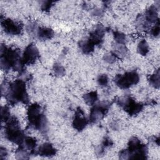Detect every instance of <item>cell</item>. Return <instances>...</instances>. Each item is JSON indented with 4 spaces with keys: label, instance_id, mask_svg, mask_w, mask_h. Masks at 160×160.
<instances>
[{
    "label": "cell",
    "instance_id": "6",
    "mask_svg": "<svg viewBox=\"0 0 160 160\" xmlns=\"http://www.w3.org/2000/svg\"><path fill=\"white\" fill-rule=\"evenodd\" d=\"M15 151L17 159H27L32 155H36L37 141L31 136H25Z\"/></svg>",
    "mask_w": 160,
    "mask_h": 160
},
{
    "label": "cell",
    "instance_id": "9",
    "mask_svg": "<svg viewBox=\"0 0 160 160\" xmlns=\"http://www.w3.org/2000/svg\"><path fill=\"white\" fill-rule=\"evenodd\" d=\"M111 105V103L108 101H101L93 105L88 118L89 123L93 124L101 121L108 114Z\"/></svg>",
    "mask_w": 160,
    "mask_h": 160
},
{
    "label": "cell",
    "instance_id": "12",
    "mask_svg": "<svg viewBox=\"0 0 160 160\" xmlns=\"http://www.w3.org/2000/svg\"><path fill=\"white\" fill-rule=\"evenodd\" d=\"M88 124V118H86L84 111L80 107L77 108L72 118V126L73 128L76 131L81 132L86 128Z\"/></svg>",
    "mask_w": 160,
    "mask_h": 160
},
{
    "label": "cell",
    "instance_id": "2",
    "mask_svg": "<svg viewBox=\"0 0 160 160\" xmlns=\"http://www.w3.org/2000/svg\"><path fill=\"white\" fill-rule=\"evenodd\" d=\"M0 64L1 68L5 72L12 69L19 73H22L24 66L21 51L18 48L9 47L5 44L1 45L0 49Z\"/></svg>",
    "mask_w": 160,
    "mask_h": 160
},
{
    "label": "cell",
    "instance_id": "10",
    "mask_svg": "<svg viewBox=\"0 0 160 160\" xmlns=\"http://www.w3.org/2000/svg\"><path fill=\"white\" fill-rule=\"evenodd\" d=\"M1 24L4 31L9 35H19L23 31L22 24L10 18L1 19Z\"/></svg>",
    "mask_w": 160,
    "mask_h": 160
},
{
    "label": "cell",
    "instance_id": "3",
    "mask_svg": "<svg viewBox=\"0 0 160 160\" xmlns=\"http://www.w3.org/2000/svg\"><path fill=\"white\" fill-rule=\"evenodd\" d=\"M28 127L45 134L48 131V121L44 108L37 102L30 104L27 110Z\"/></svg>",
    "mask_w": 160,
    "mask_h": 160
},
{
    "label": "cell",
    "instance_id": "15",
    "mask_svg": "<svg viewBox=\"0 0 160 160\" xmlns=\"http://www.w3.org/2000/svg\"><path fill=\"white\" fill-rule=\"evenodd\" d=\"M32 36L39 40L46 41L52 39L54 36V32L53 29L50 28L38 26Z\"/></svg>",
    "mask_w": 160,
    "mask_h": 160
},
{
    "label": "cell",
    "instance_id": "22",
    "mask_svg": "<svg viewBox=\"0 0 160 160\" xmlns=\"http://www.w3.org/2000/svg\"><path fill=\"white\" fill-rule=\"evenodd\" d=\"M113 145V142L109 137H105L104 138L101 145L97 148L96 153L98 156H103V154L105 152V149L107 148L111 147Z\"/></svg>",
    "mask_w": 160,
    "mask_h": 160
},
{
    "label": "cell",
    "instance_id": "32",
    "mask_svg": "<svg viewBox=\"0 0 160 160\" xmlns=\"http://www.w3.org/2000/svg\"><path fill=\"white\" fill-rule=\"evenodd\" d=\"M8 155V150L4 147L1 146L0 148V159H5L7 158Z\"/></svg>",
    "mask_w": 160,
    "mask_h": 160
},
{
    "label": "cell",
    "instance_id": "16",
    "mask_svg": "<svg viewBox=\"0 0 160 160\" xmlns=\"http://www.w3.org/2000/svg\"><path fill=\"white\" fill-rule=\"evenodd\" d=\"M57 154V149L50 142H44L38 148L36 155L41 157L51 158Z\"/></svg>",
    "mask_w": 160,
    "mask_h": 160
},
{
    "label": "cell",
    "instance_id": "25",
    "mask_svg": "<svg viewBox=\"0 0 160 160\" xmlns=\"http://www.w3.org/2000/svg\"><path fill=\"white\" fill-rule=\"evenodd\" d=\"M52 72L53 74L57 77H62L66 74L65 68L58 62L54 64L52 66Z\"/></svg>",
    "mask_w": 160,
    "mask_h": 160
},
{
    "label": "cell",
    "instance_id": "4",
    "mask_svg": "<svg viewBox=\"0 0 160 160\" xmlns=\"http://www.w3.org/2000/svg\"><path fill=\"white\" fill-rule=\"evenodd\" d=\"M4 123V135L5 138L19 145L26 136L24 132L21 128L19 120L16 117L11 116Z\"/></svg>",
    "mask_w": 160,
    "mask_h": 160
},
{
    "label": "cell",
    "instance_id": "27",
    "mask_svg": "<svg viewBox=\"0 0 160 160\" xmlns=\"http://www.w3.org/2000/svg\"><path fill=\"white\" fill-rule=\"evenodd\" d=\"M102 59H103L104 61L106 62V63L113 64L116 61L118 57L112 51H111V52H109L104 54Z\"/></svg>",
    "mask_w": 160,
    "mask_h": 160
},
{
    "label": "cell",
    "instance_id": "14",
    "mask_svg": "<svg viewBox=\"0 0 160 160\" xmlns=\"http://www.w3.org/2000/svg\"><path fill=\"white\" fill-rule=\"evenodd\" d=\"M159 3L158 4H152L148 7L143 15L146 20L150 24H155L159 21L158 11L159 9Z\"/></svg>",
    "mask_w": 160,
    "mask_h": 160
},
{
    "label": "cell",
    "instance_id": "7",
    "mask_svg": "<svg viewBox=\"0 0 160 160\" xmlns=\"http://www.w3.org/2000/svg\"><path fill=\"white\" fill-rule=\"evenodd\" d=\"M116 104L128 115L132 116L138 114L144 108V104L137 102L130 95H125L116 99Z\"/></svg>",
    "mask_w": 160,
    "mask_h": 160
},
{
    "label": "cell",
    "instance_id": "13",
    "mask_svg": "<svg viewBox=\"0 0 160 160\" xmlns=\"http://www.w3.org/2000/svg\"><path fill=\"white\" fill-rule=\"evenodd\" d=\"M106 31V28L102 24H98L90 31L88 38L95 46H100L103 43Z\"/></svg>",
    "mask_w": 160,
    "mask_h": 160
},
{
    "label": "cell",
    "instance_id": "26",
    "mask_svg": "<svg viewBox=\"0 0 160 160\" xmlns=\"http://www.w3.org/2000/svg\"><path fill=\"white\" fill-rule=\"evenodd\" d=\"M11 112L8 106H2L1 108V118L2 122H6L11 118Z\"/></svg>",
    "mask_w": 160,
    "mask_h": 160
},
{
    "label": "cell",
    "instance_id": "17",
    "mask_svg": "<svg viewBox=\"0 0 160 160\" xmlns=\"http://www.w3.org/2000/svg\"><path fill=\"white\" fill-rule=\"evenodd\" d=\"M78 47L82 53L89 55L94 52L96 46L88 38L79 41L78 42Z\"/></svg>",
    "mask_w": 160,
    "mask_h": 160
},
{
    "label": "cell",
    "instance_id": "23",
    "mask_svg": "<svg viewBox=\"0 0 160 160\" xmlns=\"http://www.w3.org/2000/svg\"><path fill=\"white\" fill-rule=\"evenodd\" d=\"M149 51V46L146 39H141L137 46V52L141 56H146Z\"/></svg>",
    "mask_w": 160,
    "mask_h": 160
},
{
    "label": "cell",
    "instance_id": "33",
    "mask_svg": "<svg viewBox=\"0 0 160 160\" xmlns=\"http://www.w3.org/2000/svg\"><path fill=\"white\" fill-rule=\"evenodd\" d=\"M110 127H111V128L112 129H113V130H118V129H119V125H118V124L116 122H115V121H113V122H112L111 123V124H110Z\"/></svg>",
    "mask_w": 160,
    "mask_h": 160
},
{
    "label": "cell",
    "instance_id": "1",
    "mask_svg": "<svg viewBox=\"0 0 160 160\" xmlns=\"http://www.w3.org/2000/svg\"><path fill=\"white\" fill-rule=\"evenodd\" d=\"M4 84V88L1 87V94L4 96L9 105L14 106L19 102L25 104L29 103V96L25 81L17 79L8 85L6 82Z\"/></svg>",
    "mask_w": 160,
    "mask_h": 160
},
{
    "label": "cell",
    "instance_id": "11",
    "mask_svg": "<svg viewBox=\"0 0 160 160\" xmlns=\"http://www.w3.org/2000/svg\"><path fill=\"white\" fill-rule=\"evenodd\" d=\"M39 56L38 48L36 44L31 42L25 48L22 55V61L25 66L32 65L36 62Z\"/></svg>",
    "mask_w": 160,
    "mask_h": 160
},
{
    "label": "cell",
    "instance_id": "20",
    "mask_svg": "<svg viewBox=\"0 0 160 160\" xmlns=\"http://www.w3.org/2000/svg\"><path fill=\"white\" fill-rule=\"evenodd\" d=\"M112 52L116 55L118 58H122L128 55V49L126 46V44L115 43L113 46Z\"/></svg>",
    "mask_w": 160,
    "mask_h": 160
},
{
    "label": "cell",
    "instance_id": "19",
    "mask_svg": "<svg viewBox=\"0 0 160 160\" xmlns=\"http://www.w3.org/2000/svg\"><path fill=\"white\" fill-rule=\"evenodd\" d=\"M148 81L149 84L156 88L159 89L160 86V72L159 69H158L156 70L152 74L149 75L148 77Z\"/></svg>",
    "mask_w": 160,
    "mask_h": 160
},
{
    "label": "cell",
    "instance_id": "30",
    "mask_svg": "<svg viewBox=\"0 0 160 160\" xmlns=\"http://www.w3.org/2000/svg\"><path fill=\"white\" fill-rule=\"evenodd\" d=\"M55 1H44L41 2L40 5V9L42 11L48 12L50 11Z\"/></svg>",
    "mask_w": 160,
    "mask_h": 160
},
{
    "label": "cell",
    "instance_id": "29",
    "mask_svg": "<svg viewBox=\"0 0 160 160\" xmlns=\"http://www.w3.org/2000/svg\"><path fill=\"white\" fill-rule=\"evenodd\" d=\"M109 82V78L106 74H101L97 78V83L101 87H106Z\"/></svg>",
    "mask_w": 160,
    "mask_h": 160
},
{
    "label": "cell",
    "instance_id": "28",
    "mask_svg": "<svg viewBox=\"0 0 160 160\" xmlns=\"http://www.w3.org/2000/svg\"><path fill=\"white\" fill-rule=\"evenodd\" d=\"M150 35L155 38H158L160 34V26H159V21L155 23L153 26H151L149 32Z\"/></svg>",
    "mask_w": 160,
    "mask_h": 160
},
{
    "label": "cell",
    "instance_id": "31",
    "mask_svg": "<svg viewBox=\"0 0 160 160\" xmlns=\"http://www.w3.org/2000/svg\"><path fill=\"white\" fill-rule=\"evenodd\" d=\"M105 8L103 7L102 8H96V9H94L92 12H91V14L93 15V16H101L104 14V12H105Z\"/></svg>",
    "mask_w": 160,
    "mask_h": 160
},
{
    "label": "cell",
    "instance_id": "8",
    "mask_svg": "<svg viewBox=\"0 0 160 160\" xmlns=\"http://www.w3.org/2000/svg\"><path fill=\"white\" fill-rule=\"evenodd\" d=\"M139 75L137 71L131 70L123 74H118L114 78V82L121 89H127L139 82Z\"/></svg>",
    "mask_w": 160,
    "mask_h": 160
},
{
    "label": "cell",
    "instance_id": "34",
    "mask_svg": "<svg viewBox=\"0 0 160 160\" xmlns=\"http://www.w3.org/2000/svg\"><path fill=\"white\" fill-rule=\"evenodd\" d=\"M151 141L154 142L155 144H156L158 146L159 145V142H160V138L159 136H153L151 138Z\"/></svg>",
    "mask_w": 160,
    "mask_h": 160
},
{
    "label": "cell",
    "instance_id": "18",
    "mask_svg": "<svg viewBox=\"0 0 160 160\" xmlns=\"http://www.w3.org/2000/svg\"><path fill=\"white\" fill-rule=\"evenodd\" d=\"M135 26L140 31L149 32L152 26L146 20L142 14H139L135 19Z\"/></svg>",
    "mask_w": 160,
    "mask_h": 160
},
{
    "label": "cell",
    "instance_id": "21",
    "mask_svg": "<svg viewBox=\"0 0 160 160\" xmlns=\"http://www.w3.org/2000/svg\"><path fill=\"white\" fill-rule=\"evenodd\" d=\"M83 99L87 105L93 106L98 99V92L94 91L88 92L83 95Z\"/></svg>",
    "mask_w": 160,
    "mask_h": 160
},
{
    "label": "cell",
    "instance_id": "24",
    "mask_svg": "<svg viewBox=\"0 0 160 160\" xmlns=\"http://www.w3.org/2000/svg\"><path fill=\"white\" fill-rule=\"evenodd\" d=\"M113 38L116 44H125L126 41V34L119 31H112Z\"/></svg>",
    "mask_w": 160,
    "mask_h": 160
},
{
    "label": "cell",
    "instance_id": "5",
    "mask_svg": "<svg viewBox=\"0 0 160 160\" xmlns=\"http://www.w3.org/2000/svg\"><path fill=\"white\" fill-rule=\"evenodd\" d=\"M126 159H148V147L137 137H131L125 149Z\"/></svg>",
    "mask_w": 160,
    "mask_h": 160
}]
</instances>
